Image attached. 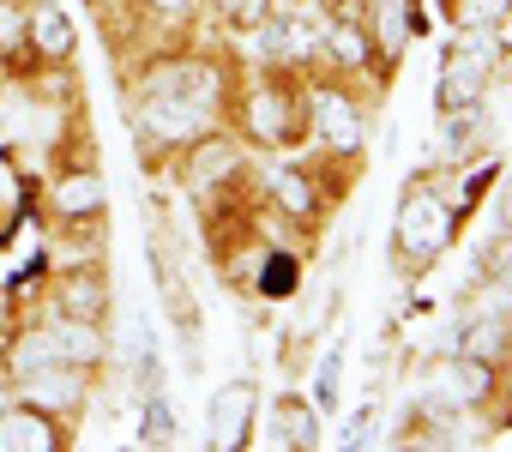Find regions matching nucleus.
<instances>
[{
    "label": "nucleus",
    "mask_w": 512,
    "mask_h": 452,
    "mask_svg": "<svg viewBox=\"0 0 512 452\" xmlns=\"http://www.w3.org/2000/svg\"><path fill=\"white\" fill-rule=\"evenodd\" d=\"M398 242H404V254L434 260V254L452 242V211H446L434 193H410V199L398 205Z\"/></svg>",
    "instance_id": "nucleus-1"
},
{
    "label": "nucleus",
    "mask_w": 512,
    "mask_h": 452,
    "mask_svg": "<svg viewBox=\"0 0 512 452\" xmlns=\"http://www.w3.org/2000/svg\"><path fill=\"white\" fill-rule=\"evenodd\" d=\"M49 338H55V362H73V368H79V362H97V356H103L97 320H61Z\"/></svg>",
    "instance_id": "nucleus-7"
},
{
    "label": "nucleus",
    "mask_w": 512,
    "mask_h": 452,
    "mask_svg": "<svg viewBox=\"0 0 512 452\" xmlns=\"http://www.w3.org/2000/svg\"><path fill=\"white\" fill-rule=\"evenodd\" d=\"M0 404H7V398H0Z\"/></svg>",
    "instance_id": "nucleus-23"
},
{
    "label": "nucleus",
    "mask_w": 512,
    "mask_h": 452,
    "mask_svg": "<svg viewBox=\"0 0 512 452\" xmlns=\"http://www.w3.org/2000/svg\"><path fill=\"white\" fill-rule=\"evenodd\" d=\"M362 55H368L362 31H338V61H362Z\"/></svg>",
    "instance_id": "nucleus-20"
},
{
    "label": "nucleus",
    "mask_w": 512,
    "mask_h": 452,
    "mask_svg": "<svg viewBox=\"0 0 512 452\" xmlns=\"http://www.w3.org/2000/svg\"><path fill=\"white\" fill-rule=\"evenodd\" d=\"M139 440H145V446H169V440H175V416H169V404H163V398H151V404H145Z\"/></svg>",
    "instance_id": "nucleus-15"
},
{
    "label": "nucleus",
    "mask_w": 512,
    "mask_h": 452,
    "mask_svg": "<svg viewBox=\"0 0 512 452\" xmlns=\"http://www.w3.org/2000/svg\"><path fill=\"white\" fill-rule=\"evenodd\" d=\"M145 127L169 145H181L193 127H199V109H187V97H151L145 103Z\"/></svg>",
    "instance_id": "nucleus-6"
},
{
    "label": "nucleus",
    "mask_w": 512,
    "mask_h": 452,
    "mask_svg": "<svg viewBox=\"0 0 512 452\" xmlns=\"http://www.w3.org/2000/svg\"><path fill=\"white\" fill-rule=\"evenodd\" d=\"M272 428H278V440H290V446H314V440H320V428H314V410H308L302 398H278V410H272Z\"/></svg>",
    "instance_id": "nucleus-10"
},
{
    "label": "nucleus",
    "mask_w": 512,
    "mask_h": 452,
    "mask_svg": "<svg viewBox=\"0 0 512 452\" xmlns=\"http://www.w3.org/2000/svg\"><path fill=\"white\" fill-rule=\"evenodd\" d=\"M55 446L61 434L43 416V404H19V410L0 404V452H55Z\"/></svg>",
    "instance_id": "nucleus-3"
},
{
    "label": "nucleus",
    "mask_w": 512,
    "mask_h": 452,
    "mask_svg": "<svg viewBox=\"0 0 512 452\" xmlns=\"http://www.w3.org/2000/svg\"><path fill=\"white\" fill-rule=\"evenodd\" d=\"M506 13H512V0H464V7H458V19H464V25H482V31L500 25Z\"/></svg>",
    "instance_id": "nucleus-17"
},
{
    "label": "nucleus",
    "mask_w": 512,
    "mask_h": 452,
    "mask_svg": "<svg viewBox=\"0 0 512 452\" xmlns=\"http://www.w3.org/2000/svg\"><path fill=\"white\" fill-rule=\"evenodd\" d=\"M31 380V404H79V374L73 368H55V362H43L37 374H25Z\"/></svg>",
    "instance_id": "nucleus-8"
},
{
    "label": "nucleus",
    "mask_w": 512,
    "mask_h": 452,
    "mask_svg": "<svg viewBox=\"0 0 512 452\" xmlns=\"http://www.w3.org/2000/svg\"><path fill=\"white\" fill-rule=\"evenodd\" d=\"M296 260L290 254H272L266 266H260V296H272V302H284V296H296Z\"/></svg>",
    "instance_id": "nucleus-13"
},
{
    "label": "nucleus",
    "mask_w": 512,
    "mask_h": 452,
    "mask_svg": "<svg viewBox=\"0 0 512 452\" xmlns=\"http://www.w3.org/2000/svg\"><path fill=\"white\" fill-rule=\"evenodd\" d=\"M314 121H320V139H326L332 151H356V145H362V121H356V109H350V97H338V91H326V97L314 103Z\"/></svg>",
    "instance_id": "nucleus-5"
},
{
    "label": "nucleus",
    "mask_w": 512,
    "mask_h": 452,
    "mask_svg": "<svg viewBox=\"0 0 512 452\" xmlns=\"http://www.w3.org/2000/svg\"><path fill=\"white\" fill-rule=\"evenodd\" d=\"M247 416H253V386L235 380L211 398V446H241L247 440Z\"/></svg>",
    "instance_id": "nucleus-4"
},
{
    "label": "nucleus",
    "mask_w": 512,
    "mask_h": 452,
    "mask_svg": "<svg viewBox=\"0 0 512 452\" xmlns=\"http://www.w3.org/2000/svg\"><path fill=\"white\" fill-rule=\"evenodd\" d=\"M272 187H278V199H284L296 217H308V211H314V193H308V181H302V175H272Z\"/></svg>",
    "instance_id": "nucleus-18"
},
{
    "label": "nucleus",
    "mask_w": 512,
    "mask_h": 452,
    "mask_svg": "<svg viewBox=\"0 0 512 452\" xmlns=\"http://www.w3.org/2000/svg\"><path fill=\"white\" fill-rule=\"evenodd\" d=\"M31 43L43 49V55H73V25H67V13L61 7H37L31 13Z\"/></svg>",
    "instance_id": "nucleus-9"
},
{
    "label": "nucleus",
    "mask_w": 512,
    "mask_h": 452,
    "mask_svg": "<svg viewBox=\"0 0 512 452\" xmlns=\"http://www.w3.org/2000/svg\"><path fill=\"white\" fill-rule=\"evenodd\" d=\"M320 404H338V350L320 362Z\"/></svg>",
    "instance_id": "nucleus-19"
},
{
    "label": "nucleus",
    "mask_w": 512,
    "mask_h": 452,
    "mask_svg": "<svg viewBox=\"0 0 512 452\" xmlns=\"http://www.w3.org/2000/svg\"><path fill=\"white\" fill-rule=\"evenodd\" d=\"M55 205H61L67 217L103 211V181H97V175H67V181H61V193H55Z\"/></svg>",
    "instance_id": "nucleus-12"
},
{
    "label": "nucleus",
    "mask_w": 512,
    "mask_h": 452,
    "mask_svg": "<svg viewBox=\"0 0 512 452\" xmlns=\"http://www.w3.org/2000/svg\"><path fill=\"white\" fill-rule=\"evenodd\" d=\"M43 362H55V338H49V332H31V338L13 350V368H19V374H37Z\"/></svg>",
    "instance_id": "nucleus-16"
},
{
    "label": "nucleus",
    "mask_w": 512,
    "mask_h": 452,
    "mask_svg": "<svg viewBox=\"0 0 512 452\" xmlns=\"http://www.w3.org/2000/svg\"><path fill=\"white\" fill-rule=\"evenodd\" d=\"M157 7H169V13H175V7H187V0H157Z\"/></svg>",
    "instance_id": "nucleus-22"
},
{
    "label": "nucleus",
    "mask_w": 512,
    "mask_h": 452,
    "mask_svg": "<svg viewBox=\"0 0 512 452\" xmlns=\"http://www.w3.org/2000/svg\"><path fill=\"white\" fill-rule=\"evenodd\" d=\"M253 133H260L266 145H284V109H278V97H272V91L253 97Z\"/></svg>",
    "instance_id": "nucleus-14"
},
{
    "label": "nucleus",
    "mask_w": 512,
    "mask_h": 452,
    "mask_svg": "<svg viewBox=\"0 0 512 452\" xmlns=\"http://www.w3.org/2000/svg\"><path fill=\"white\" fill-rule=\"evenodd\" d=\"M103 308H109V290H103L97 278H73V284L61 290V314H67V320H103Z\"/></svg>",
    "instance_id": "nucleus-11"
},
{
    "label": "nucleus",
    "mask_w": 512,
    "mask_h": 452,
    "mask_svg": "<svg viewBox=\"0 0 512 452\" xmlns=\"http://www.w3.org/2000/svg\"><path fill=\"white\" fill-rule=\"evenodd\" d=\"M500 223L512 230V187H506V199H500Z\"/></svg>",
    "instance_id": "nucleus-21"
},
{
    "label": "nucleus",
    "mask_w": 512,
    "mask_h": 452,
    "mask_svg": "<svg viewBox=\"0 0 512 452\" xmlns=\"http://www.w3.org/2000/svg\"><path fill=\"white\" fill-rule=\"evenodd\" d=\"M488 61V37H464L452 55H446V73H440V115H452V109H476V97H482V67Z\"/></svg>",
    "instance_id": "nucleus-2"
}]
</instances>
